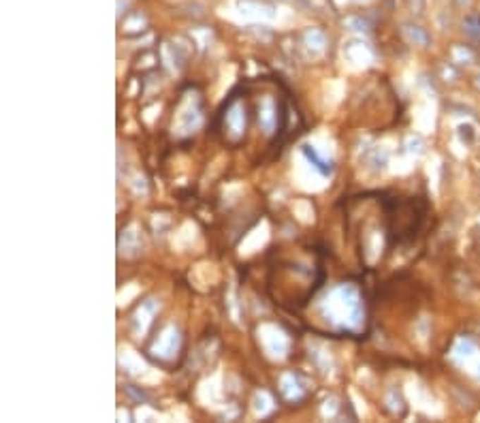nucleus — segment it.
<instances>
[{
    "label": "nucleus",
    "instance_id": "1",
    "mask_svg": "<svg viewBox=\"0 0 480 423\" xmlns=\"http://www.w3.org/2000/svg\"><path fill=\"white\" fill-rule=\"evenodd\" d=\"M463 30L469 39L474 41H480V16L478 13H472L463 20Z\"/></svg>",
    "mask_w": 480,
    "mask_h": 423
},
{
    "label": "nucleus",
    "instance_id": "2",
    "mask_svg": "<svg viewBox=\"0 0 480 423\" xmlns=\"http://www.w3.org/2000/svg\"><path fill=\"white\" fill-rule=\"evenodd\" d=\"M404 35L410 39V41H414V43H427L429 41V37H427V32L421 28V26H412V24H406L404 26Z\"/></svg>",
    "mask_w": 480,
    "mask_h": 423
},
{
    "label": "nucleus",
    "instance_id": "3",
    "mask_svg": "<svg viewBox=\"0 0 480 423\" xmlns=\"http://www.w3.org/2000/svg\"><path fill=\"white\" fill-rule=\"evenodd\" d=\"M410 7H412V11L421 13V9L425 7V0H410Z\"/></svg>",
    "mask_w": 480,
    "mask_h": 423
}]
</instances>
